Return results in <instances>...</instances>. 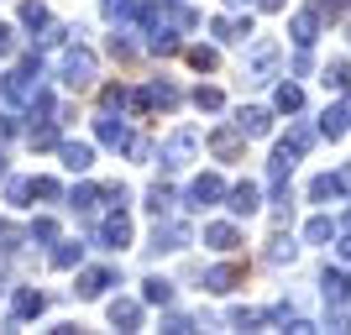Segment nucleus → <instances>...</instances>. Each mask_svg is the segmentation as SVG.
Listing matches in <instances>:
<instances>
[{"label": "nucleus", "instance_id": "obj_8", "mask_svg": "<svg viewBox=\"0 0 351 335\" xmlns=\"http://www.w3.org/2000/svg\"><path fill=\"white\" fill-rule=\"evenodd\" d=\"M43 309H47V293L43 288H16L11 293V320L16 325H21V320H37Z\"/></svg>", "mask_w": 351, "mask_h": 335}, {"label": "nucleus", "instance_id": "obj_22", "mask_svg": "<svg viewBox=\"0 0 351 335\" xmlns=\"http://www.w3.org/2000/svg\"><path fill=\"white\" fill-rule=\"evenodd\" d=\"M173 204H178V194L168 189V184H152V189H147V210H152V215H173Z\"/></svg>", "mask_w": 351, "mask_h": 335}, {"label": "nucleus", "instance_id": "obj_25", "mask_svg": "<svg viewBox=\"0 0 351 335\" xmlns=\"http://www.w3.org/2000/svg\"><path fill=\"white\" fill-rule=\"evenodd\" d=\"M136 11H142L136 0H105V21H110V27H126V21H136Z\"/></svg>", "mask_w": 351, "mask_h": 335}, {"label": "nucleus", "instance_id": "obj_15", "mask_svg": "<svg viewBox=\"0 0 351 335\" xmlns=\"http://www.w3.org/2000/svg\"><path fill=\"white\" fill-rule=\"evenodd\" d=\"M110 325L116 330H142V304L136 299H116L110 304Z\"/></svg>", "mask_w": 351, "mask_h": 335}, {"label": "nucleus", "instance_id": "obj_11", "mask_svg": "<svg viewBox=\"0 0 351 335\" xmlns=\"http://www.w3.org/2000/svg\"><path fill=\"white\" fill-rule=\"evenodd\" d=\"M210 152H215L220 162H236L241 158V126H215V132H210Z\"/></svg>", "mask_w": 351, "mask_h": 335}, {"label": "nucleus", "instance_id": "obj_4", "mask_svg": "<svg viewBox=\"0 0 351 335\" xmlns=\"http://www.w3.org/2000/svg\"><path fill=\"white\" fill-rule=\"evenodd\" d=\"M220 199H226V178L220 173H199L189 189H184V204H189V210H210V204H220Z\"/></svg>", "mask_w": 351, "mask_h": 335}, {"label": "nucleus", "instance_id": "obj_45", "mask_svg": "<svg viewBox=\"0 0 351 335\" xmlns=\"http://www.w3.org/2000/svg\"><path fill=\"white\" fill-rule=\"evenodd\" d=\"M257 5H263V11H278V5H283V0H257Z\"/></svg>", "mask_w": 351, "mask_h": 335}, {"label": "nucleus", "instance_id": "obj_42", "mask_svg": "<svg viewBox=\"0 0 351 335\" xmlns=\"http://www.w3.org/2000/svg\"><path fill=\"white\" fill-rule=\"evenodd\" d=\"M11 53H16V32L0 27V58H11Z\"/></svg>", "mask_w": 351, "mask_h": 335}, {"label": "nucleus", "instance_id": "obj_16", "mask_svg": "<svg viewBox=\"0 0 351 335\" xmlns=\"http://www.w3.org/2000/svg\"><path fill=\"white\" fill-rule=\"evenodd\" d=\"M58 152H63V168H73V173H89V162H95L89 142H58Z\"/></svg>", "mask_w": 351, "mask_h": 335}, {"label": "nucleus", "instance_id": "obj_14", "mask_svg": "<svg viewBox=\"0 0 351 335\" xmlns=\"http://www.w3.org/2000/svg\"><path fill=\"white\" fill-rule=\"evenodd\" d=\"M293 42H299V47H309V42H315V37H320V5H309V11H299V16H293Z\"/></svg>", "mask_w": 351, "mask_h": 335}, {"label": "nucleus", "instance_id": "obj_18", "mask_svg": "<svg viewBox=\"0 0 351 335\" xmlns=\"http://www.w3.org/2000/svg\"><path fill=\"white\" fill-rule=\"evenodd\" d=\"M215 37H220V42H247V37H252V16H220Z\"/></svg>", "mask_w": 351, "mask_h": 335}, {"label": "nucleus", "instance_id": "obj_33", "mask_svg": "<svg viewBox=\"0 0 351 335\" xmlns=\"http://www.w3.org/2000/svg\"><path fill=\"white\" fill-rule=\"evenodd\" d=\"M27 236H32V241H58V220H47V215H43V220H32V231H27Z\"/></svg>", "mask_w": 351, "mask_h": 335}, {"label": "nucleus", "instance_id": "obj_17", "mask_svg": "<svg viewBox=\"0 0 351 335\" xmlns=\"http://www.w3.org/2000/svg\"><path fill=\"white\" fill-rule=\"evenodd\" d=\"M236 283H241V267H236V262H220V267H210V273H205V288L210 293H231Z\"/></svg>", "mask_w": 351, "mask_h": 335}, {"label": "nucleus", "instance_id": "obj_38", "mask_svg": "<svg viewBox=\"0 0 351 335\" xmlns=\"http://www.w3.org/2000/svg\"><path fill=\"white\" fill-rule=\"evenodd\" d=\"M32 194H37V199H63L58 178H32Z\"/></svg>", "mask_w": 351, "mask_h": 335}, {"label": "nucleus", "instance_id": "obj_26", "mask_svg": "<svg viewBox=\"0 0 351 335\" xmlns=\"http://www.w3.org/2000/svg\"><path fill=\"white\" fill-rule=\"evenodd\" d=\"M27 142H32V152H47V147H58V142H63V132L53 126V121H47V126H32Z\"/></svg>", "mask_w": 351, "mask_h": 335}, {"label": "nucleus", "instance_id": "obj_34", "mask_svg": "<svg viewBox=\"0 0 351 335\" xmlns=\"http://www.w3.org/2000/svg\"><path fill=\"white\" fill-rule=\"evenodd\" d=\"M320 132L325 136H341V132H346V110H325V116H320Z\"/></svg>", "mask_w": 351, "mask_h": 335}, {"label": "nucleus", "instance_id": "obj_21", "mask_svg": "<svg viewBox=\"0 0 351 335\" xmlns=\"http://www.w3.org/2000/svg\"><path fill=\"white\" fill-rule=\"evenodd\" d=\"M341 189H346V178H336V173H320L315 184H309V199H315V204H325V199H341Z\"/></svg>", "mask_w": 351, "mask_h": 335}, {"label": "nucleus", "instance_id": "obj_28", "mask_svg": "<svg viewBox=\"0 0 351 335\" xmlns=\"http://www.w3.org/2000/svg\"><path fill=\"white\" fill-rule=\"evenodd\" d=\"M142 299H147V304H173V283H168V277H147Z\"/></svg>", "mask_w": 351, "mask_h": 335}, {"label": "nucleus", "instance_id": "obj_30", "mask_svg": "<svg viewBox=\"0 0 351 335\" xmlns=\"http://www.w3.org/2000/svg\"><path fill=\"white\" fill-rule=\"evenodd\" d=\"M189 63H194L199 73H215V69H220V53H215V47H189Z\"/></svg>", "mask_w": 351, "mask_h": 335}, {"label": "nucleus", "instance_id": "obj_43", "mask_svg": "<svg viewBox=\"0 0 351 335\" xmlns=\"http://www.w3.org/2000/svg\"><path fill=\"white\" fill-rule=\"evenodd\" d=\"M16 132H21V126H16V116H0V142H11Z\"/></svg>", "mask_w": 351, "mask_h": 335}, {"label": "nucleus", "instance_id": "obj_29", "mask_svg": "<svg viewBox=\"0 0 351 335\" xmlns=\"http://www.w3.org/2000/svg\"><path fill=\"white\" fill-rule=\"evenodd\" d=\"M21 27L27 32H47V5L43 0H27V5H21Z\"/></svg>", "mask_w": 351, "mask_h": 335}, {"label": "nucleus", "instance_id": "obj_6", "mask_svg": "<svg viewBox=\"0 0 351 335\" xmlns=\"http://www.w3.org/2000/svg\"><path fill=\"white\" fill-rule=\"evenodd\" d=\"M105 288H116V267H84V273L73 277V293H79V299H100Z\"/></svg>", "mask_w": 351, "mask_h": 335}, {"label": "nucleus", "instance_id": "obj_41", "mask_svg": "<svg viewBox=\"0 0 351 335\" xmlns=\"http://www.w3.org/2000/svg\"><path fill=\"white\" fill-rule=\"evenodd\" d=\"M162 330H173V335H189V330H194V320H189V314H168V320H162Z\"/></svg>", "mask_w": 351, "mask_h": 335}, {"label": "nucleus", "instance_id": "obj_13", "mask_svg": "<svg viewBox=\"0 0 351 335\" xmlns=\"http://www.w3.org/2000/svg\"><path fill=\"white\" fill-rule=\"evenodd\" d=\"M236 126H241V136L252 142V136H267V132H273V116H267L263 105H252V110H236Z\"/></svg>", "mask_w": 351, "mask_h": 335}, {"label": "nucleus", "instance_id": "obj_31", "mask_svg": "<svg viewBox=\"0 0 351 335\" xmlns=\"http://www.w3.org/2000/svg\"><path fill=\"white\" fill-rule=\"evenodd\" d=\"M100 105H105V110H116V105H132V89H126V84H105V89H100Z\"/></svg>", "mask_w": 351, "mask_h": 335}, {"label": "nucleus", "instance_id": "obj_1", "mask_svg": "<svg viewBox=\"0 0 351 335\" xmlns=\"http://www.w3.org/2000/svg\"><path fill=\"white\" fill-rule=\"evenodd\" d=\"M37 69H43V58L37 53H21V63H16L5 79H0V95L11 105H32L37 95H43V84H37Z\"/></svg>", "mask_w": 351, "mask_h": 335}, {"label": "nucleus", "instance_id": "obj_3", "mask_svg": "<svg viewBox=\"0 0 351 335\" xmlns=\"http://www.w3.org/2000/svg\"><path fill=\"white\" fill-rule=\"evenodd\" d=\"M95 241H100L105 251H126L132 247V220H126V210H110V215L95 225Z\"/></svg>", "mask_w": 351, "mask_h": 335}, {"label": "nucleus", "instance_id": "obj_10", "mask_svg": "<svg viewBox=\"0 0 351 335\" xmlns=\"http://www.w3.org/2000/svg\"><path fill=\"white\" fill-rule=\"evenodd\" d=\"M273 69H278V42H257L252 69H247V84H267V79H273Z\"/></svg>", "mask_w": 351, "mask_h": 335}, {"label": "nucleus", "instance_id": "obj_2", "mask_svg": "<svg viewBox=\"0 0 351 335\" xmlns=\"http://www.w3.org/2000/svg\"><path fill=\"white\" fill-rule=\"evenodd\" d=\"M58 79L69 89H89L95 84V53H89V47H79V42H58Z\"/></svg>", "mask_w": 351, "mask_h": 335}, {"label": "nucleus", "instance_id": "obj_40", "mask_svg": "<svg viewBox=\"0 0 351 335\" xmlns=\"http://www.w3.org/2000/svg\"><path fill=\"white\" fill-rule=\"evenodd\" d=\"M267 262H293V241H273V247H267Z\"/></svg>", "mask_w": 351, "mask_h": 335}, {"label": "nucleus", "instance_id": "obj_24", "mask_svg": "<svg viewBox=\"0 0 351 335\" xmlns=\"http://www.w3.org/2000/svg\"><path fill=\"white\" fill-rule=\"evenodd\" d=\"M84 262V247H79V241H53V267H79Z\"/></svg>", "mask_w": 351, "mask_h": 335}, {"label": "nucleus", "instance_id": "obj_9", "mask_svg": "<svg viewBox=\"0 0 351 335\" xmlns=\"http://www.w3.org/2000/svg\"><path fill=\"white\" fill-rule=\"evenodd\" d=\"M95 136H100V147H110V152H132V142H136L116 116H100V121H95Z\"/></svg>", "mask_w": 351, "mask_h": 335}, {"label": "nucleus", "instance_id": "obj_44", "mask_svg": "<svg viewBox=\"0 0 351 335\" xmlns=\"http://www.w3.org/2000/svg\"><path fill=\"white\" fill-rule=\"evenodd\" d=\"M341 257H346V262H351V231L341 236Z\"/></svg>", "mask_w": 351, "mask_h": 335}, {"label": "nucleus", "instance_id": "obj_23", "mask_svg": "<svg viewBox=\"0 0 351 335\" xmlns=\"http://www.w3.org/2000/svg\"><path fill=\"white\" fill-rule=\"evenodd\" d=\"M178 100H184V95H178L168 79H152V84H147V105H162V110H173Z\"/></svg>", "mask_w": 351, "mask_h": 335}, {"label": "nucleus", "instance_id": "obj_19", "mask_svg": "<svg viewBox=\"0 0 351 335\" xmlns=\"http://www.w3.org/2000/svg\"><path fill=\"white\" fill-rule=\"evenodd\" d=\"M320 288H325V304H346V299H351V277L336 273V267H325Z\"/></svg>", "mask_w": 351, "mask_h": 335}, {"label": "nucleus", "instance_id": "obj_32", "mask_svg": "<svg viewBox=\"0 0 351 335\" xmlns=\"http://www.w3.org/2000/svg\"><path fill=\"white\" fill-rule=\"evenodd\" d=\"M194 105H199V110H220V105H226V95H220L215 84H199V89H194Z\"/></svg>", "mask_w": 351, "mask_h": 335}, {"label": "nucleus", "instance_id": "obj_12", "mask_svg": "<svg viewBox=\"0 0 351 335\" xmlns=\"http://www.w3.org/2000/svg\"><path fill=\"white\" fill-rule=\"evenodd\" d=\"M184 247H189V225L168 220V225H158V231H152V251H184Z\"/></svg>", "mask_w": 351, "mask_h": 335}, {"label": "nucleus", "instance_id": "obj_5", "mask_svg": "<svg viewBox=\"0 0 351 335\" xmlns=\"http://www.w3.org/2000/svg\"><path fill=\"white\" fill-rule=\"evenodd\" d=\"M194 147H199V132H173L168 142H162V168H184V162H194Z\"/></svg>", "mask_w": 351, "mask_h": 335}, {"label": "nucleus", "instance_id": "obj_20", "mask_svg": "<svg viewBox=\"0 0 351 335\" xmlns=\"http://www.w3.org/2000/svg\"><path fill=\"white\" fill-rule=\"evenodd\" d=\"M205 247H215V251H231V247H241V236H236V225L215 220V225H205Z\"/></svg>", "mask_w": 351, "mask_h": 335}, {"label": "nucleus", "instance_id": "obj_39", "mask_svg": "<svg viewBox=\"0 0 351 335\" xmlns=\"http://www.w3.org/2000/svg\"><path fill=\"white\" fill-rule=\"evenodd\" d=\"M304 241H315V247H320V241H330V220H309V225H304Z\"/></svg>", "mask_w": 351, "mask_h": 335}, {"label": "nucleus", "instance_id": "obj_46", "mask_svg": "<svg viewBox=\"0 0 351 335\" xmlns=\"http://www.w3.org/2000/svg\"><path fill=\"white\" fill-rule=\"evenodd\" d=\"M0 178H5V152H0Z\"/></svg>", "mask_w": 351, "mask_h": 335}, {"label": "nucleus", "instance_id": "obj_7", "mask_svg": "<svg viewBox=\"0 0 351 335\" xmlns=\"http://www.w3.org/2000/svg\"><path fill=\"white\" fill-rule=\"evenodd\" d=\"M226 199H231L226 210H231L236 220H247V215H257V204H263V189H257V184L247 178V184H236V189H226Z\"/></svg>", "mask_w": 351, "mask_h": 335}, {"label": "nucleus", "instance_id": "obj_37", "mask_svg": "<svg viewBox=\"0 0 351 335\" xmlns=\"http://www.w3.org/2000/svg\"><path fill=\"white\" fill-rule=\"evenodd\" d=\"M325 84L330 89H351V69L346 63H330V69H325Z\"/></svg>", "mask_w": 351, "mask_h": 335}, {"label": "nucleus", "instance_id": "obj_36", "mask_svg": "<svg viewBox=\"0 0 351 335\" xmlns=\"http://www.w3.org/2000/svg\"><path fill=\"white\" fill-rule=\"evenodd\" d=\"M5 199H11V204H27L32 199V178H11V184H5Z\"/></svg>", "mask_w": 351, "mask_h": 335}, {"label": "nucleus", "instance_id": "obj_35", "mask_svg": "<svg viewBox=\"0 0 351 335\" xmlns=\"http://www.w3.org/2000/svg\"><path fill=\"white\" fill-rule=\"evenodd\" d=\"M299 105H304V89H299V84H283L278 89V110H299Z\"/></svg>", "mask_w": 351, "mask_h": 335}, {"label": "nucleus", "instance_id": "obj_27", "mask_svg": "<svg viewBox=\"0 0 351 335\" xmlns=\"http://www.w3.org/2000/svg\"><path fill=\"white\" fill-rule=\"evenodd\" d=\"M100 199H105V189H95V184H79V189L69 194V204L79 210V215H89V210H95Z\"/></svg>", "mask_w": 351, "mask_h": 335}]
</instances>
